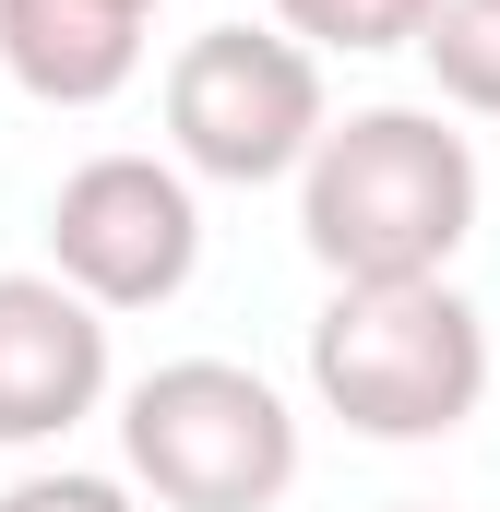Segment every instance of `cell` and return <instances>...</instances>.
<instances>
[{"label": "cell", "mask_w": 500, "mask_h": 512, "mask_svg": "<svg viewBox=\"0 0 500 512\" xmlns=\"http://www.w3.org/2000/svg\"><path fill=\"white\" fill-rule=\"evenodd\" d=\"M298 239L334 286H429L477 239V143L441 108H346L298 167Z\"/></svg>", "instance_id": "obj_1"}, {"label": "cell", "mask_w": 500, "mask_h": 512, "mask_svg": "<svg viewBox=\"0 0 500 512\" xmlns=\"http://www.w3.org/2000/svg\"><path fill=\"white\" fill-rule=\"evenodd\" d=\"M310 393L358 441H453L489 405V322L429 286H334L310 322Z\"/></svg>", "instance_id": "obj_2"}, {"label": "cell", "mask_w": 500, "mask_h": 512, "mask_svg": "<svg viewBox=\"0 0 500 512\" xmlns=\"http://www.w3.org/2000/svg\"><path fill=\"white\" fill-rule=\"evenodd\" d=\"M120 465L167 512H274L298 489V405L239 358H167L120 393Z\"/></svg>", "instance_id": "obj_3"}, {"label": "cell", "mask_w": 500, "mask_h": 512, "mask_svg": "<svg viewBox=\"0 0 500 512\" xmlns=\"http://www.w3.org/2000/svg\"><path fill=\"white\" fill-rule=\"evenodd\" d=\"M322 48H298L286 24H215L167 60V155L215 191L298 179L322 155Z\"/></svg>", "instance_id": "obj_4"}, {"label": "cell", "mask_w": 500, "mask_h": 512, "mask_svg": "<svg viewBox=\"0 0 500 512\" xmlns=\"http://www.w3.org/2000/svg\"><path fill=\"white\" fill-rule=\"evenodd\" d=\"M48 274L96 310H167L203 274V203L179 155H84L48 203Z\"/></svg>", "instance_id": "obj_5"}, {"label": "cell", "mask_w": 500, "mask_h": 512, "mask_svg": "<svg viewBox=\"0 0 500 512\" xmlns=\"http://www.w3.org/2000/svg\"><path fill=\"white\" fill-rule=\"evenodd\" d=\"M108 405V310L60 274H0V453H36Z\"/></svg>", "instance_id": "obj_6"}, {"label": "cell", "mask_w": 500, "mask_h": 512, "mask_svg": "<svg viewBox=\"0 0 500 512\" xmlns=\"http://www.w3.org/2000/svg\"><path fill=\"white\" fill-rule=\"evenodd\" d=\"M143 24L131 0H0V72L36 108H108L143 72Z\"/></svg>", "instance_id": "obj_7"}, {"label": "cell", "mask_w": 500, "mask_h": 512, "mask_svg": "<svg viewBox=\"0 0 500 512\" xmlns=\"http://www.w3.org/2000/svg\"><path fill=\"white\" fill-rule=\"evenodd\" d=\"M429 84L465 108V120H500V0H441V24L417 36Z\"/></svg>", "instance_id": "obj_8"}, {"label": "cell", "mask_w": 500, "mask_h": 512, "mask_svg": "<svg viewBox=\"0 0 500 512\" xmlns=\"http://www.w3.org/2000/svg\"><path fill=\"white\" fill-rule=\"evenodd\" d=\"M274 24L298 48H346V60H381V48H417L441 24V0H274Z\"/></svg>", "instance_id": "obj_9"}, {"label": "cell", "mask_w": 500, "mask_h": 512, "mask_svg": "<svg viewBox=\"0 0 500 512\" xmlns=\"http://www.w3.org/2000/svg\"><path fill=\"white\" fill-rule=\"evenodd\" d=\"M0 512H143L131 501V477H84V465H36V477H12Z\"/></svg>", "instance_id": "obj_10"}, {"label": "cell", "mask_w": 500, "mask_h": 512, "mask_svg": "<svg viewBox=\"0 0 500 512\" xmlns=\"http://www.w3.org/2000/svg\"><path fill=\"white\" fill-rule=\"evenodd\" d=\"M393 512H429V501H393Z\"/></svg>", "instance_id": "obj_11"}, {"label": "cell", "mask_w": 500, "mask_h": 512, "mask_svg": "<svg viewBox=\"0 0 500 512\" xmlns=\"http://www.w3.org/2000/svg\"><path fill=\"white\" fill-rule=\"evenodd\" d=\"M131 12H155V0H131Z\"/></svg>", "instance_id": "obj_12"}]
</instances>
